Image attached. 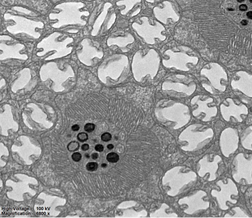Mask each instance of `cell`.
I'll use <instances>...</instances> for the list:
<instances>
[{
  "instance_id": "29",
  "label": "cell",
  "mask_w": 252,
  "mask_h": 218,
  "mask_svg": "<svg viewBox=\"0 0 252 218\" xmlns=\"http://www.w3.org/2000/svg\"><path fill=\"white\" fill-rule=\"evenodd\" d=\"M89 146L88 144H84L82 145L81 149L83 151H87L89 149Z\"/></svg>"
},
{
  "instance_id": "24",
  "label": "cell",
  "mask_w": 252,
  "mask_h": 218,
  "mask_svg": "<svg viewBox=\"0 0 252 218\" xmlns=\"http://www.w3.org/2000/svg\"><path fill=\"white\" fill-rule=\"evenodd\" d=\"M95 126L92 123H87L84 126V130L86 132L90 133L95 129Z\"/></svg>"
},
{
  "instance_id": "9",
  "label": "cell",
  "mask_w": 252,
  "mask_h": 218,
  "mask_svg": "<svg viewBox=\"0 0 252 218\" xmlns=\"http://www.w3.org/2000/svg\"><path fill=\"white\" fill-rule=\"evenodd\" d=\"M226 101L228 103V105L226 106L224 104H221L220 107L221 113L223 119L228 122L231 117H234L238 122L242 123V119L241 115L243 114L247 115L249 113L247 106L242 103L237 105L235 104L233 100L230 98H227Z\"/></svg>"
},
{
  "instance_id": "27",
  "label": "cell",
  "mask_w": 252,
  "mask_h": 218,
  "mask_svg": "<svg viewBox=\"0 0 252 218\" xmlns=\"http://www.w3.org/2000/svg\"><path fill=\"white\" fill-rule=\"evenodd\" d=\"M104 146L101 144H98L95 146V150L98 152H100V153L102 152L103 151H104Z\"/></svg>"
},
{
  "instance_id": "11",
  "label": "cell",
  "mask_w": 252,
  "mask_h": 218,
  "mask_svg": "<svg viewBox=\"0 0 252 218\" xmlns=\"http://www.w3.org/2000/svg\"><path fill=\"white\" fill-rule=\"evenodd\" d=\"M89 39L85 38L83 40L81 44L83 49L80 52H77V57L82 63L87 66H91L93 63V59L94 57L101 59L104 56L102 51H98V49L90 45Z\"/></svg>"
},
{
  "instance_id": "1",
  "label": "cell",
  "mask_w": 252,
  "mask_h": 218,
  "mask_svg": "<svg viewBox=\"0 0 252 218\" xmlns=\"http://www.w3.org/2000/svg\"><path fill=\"white\" fill-rule=\"evenodd\" d=\"M41 80L44 82L48 79L52 81L51 89L56 93L65 91V88L62 84L69 78H74L75 74L72 66L70 64L66 65L65 70H59L57 64L51 62L43 65L40 70Z\"/></svg>"
},
{
  "instance_id": "10",
  "label": "cell",
  "mask_w": 252,
  "mask_h": 218,
  "mask_svg": "<svg viewBox=\"0 0 252 218\" xmlns=\"http://www.w3.org/2000/svg\"><path fill=\"white\" fill-rule=\"evenodd\" d=\"M238 80L233 79L231 81V88L237 90L247 96L252 98V75L245 71H239L236 73Z\"/></svg>"
},
{
  "instance_id": "16",
  "label": "cell",
  "mask_w": 252,
  "mask_h": 218,
  "mask_svg": "<svg viewBox=\"0 0 252 218\" xmlns=\"http://www.w3.org/2000/svg\"><path fill=\"white\" fill-rule=\"evenodd\" d=\"M241 143L245 149L252 151V125L247 128L241 137Z\"/></svg>"
},
{
  "instance_id": "3",
  "label": "cell",
  "mask_w": 252,
  "mask_h": 218,
  "mask_svg": "<svg viewBox=\"0 0 252 218\" xmlns=\"http://www.w3.org/2000/svg\"><path fill=\"white\" fill-rule=\"evenodd\" d=\"M140 20L142 21V24L134 22L132 24V27L147 44H154L155 38H159L162 41L165 40L166 37L161 34V32L165 30V28L159 21L155 20V24L152 26L149 22L148 18L146 16L141 17Z\"/></svg>"
},
{
  "instance_id": "32",
  "label": "cell",
  "mask_w": 252,
  "mask_h": 218,
  "mask_svg": "<svg viewBox=\"0 0 252 218\" xmlns=\"http://www.w3.org/2000/svg\"><path fill=\"white\" fill-rule=\"evenodd\" d=\"M246 15H247V17H248L249 19L252 20V11H249V12H247V14H246Z\"/></svg>"
},
{
  "instance_id": "8",
  "label": "cell",
  "mask_w": 252,
  "mask_h": 218,
  "mask_svg": "<svg viewBox=\"0 0 252 218\" xmlns=\"http://www.w3.org/2000/svg\"><path fill=\"white\" fill-rule=\"evenodd\" d=\"M12 19L16 22V24L13 26H8L7 30L11 34H13L19 33H26L33 36L35 38H38L40 36V34L35 32L36 28H43L44 24L41 22H36L30 20L19 17L20 21H18L14 16Z\"/></svg>"
},
{
  "instance_id": "33",
  "label": "cell",
  "mask_w": 252,
  "mask_h": 218,
  "mask_svg": "<svg viewBox=\"0 0 252 218\" xmlns=\"http://www.w3.org/2000/svg\"><path fill=\"white\" fill-rule=\"evenodd\" d=\"M98 157V155L97 153H93L91 155V157L93 159H96Z\"/></svg>"
},
{
  "instance_id": "7",
  "label": "cell",
  "mask_w": 252,
  "mask_h": 218,
  "mask_svg": "<svg viewBox=\"0 0 252 218\" xmlns=\"http://www.w3.org/2000/svg\"><path fill=\"white\" fill-rule=\"evenodd\" d=\"M210 69L203 68L201 74L206 76L213 87L217 91L224 92L226 90V85H222V82L228 81V76L226 72L221 66L217 63H211L209 64Z\"/></svg>"
},
{
  "instance_id": "34",
  "label": "cell",
  "mask_w": 252,
  "mask_h": 218,
  "mask_svg": "<svg viewBox=\"0 0 252 218\" xmlns=\"http://www.w3.org/2000/svg\"><path fill=\"white\" fill-rule=\"evenodd\" d=\"M107 148H108L109 150H111V149H112L114 148V146H113V144H109V145H108V146H107Z\"/></svg>"
},
{
  "instance_id": "17",
  "label": "cell",
  "mask_w": 252,
  "mask_h": 218,
  "mask_svg": "<svg viewBox=\"0 0 252 218\" xmlns=\"http://www.w3.org/2000/svg\"><path fill=\"white\" fill-rule=\"evenodd\" d=\"M142 2V0H122L116 3L117 6H125V9L121 11V14L122 15H126L131 11L134 7L138 3Z\"/></svg>"
},
{
  "instance_id": "25",
  "label": "cell",
  "mask_w": 252,
  "mask_h": 218,
  "mask_svg": "<svg viewBox=\"0 0 252 218\" xmlns=\"http://www.w3.org/2000/svg\"><path fill=\"white\" fill-rule=\"evenodd\" d=\"M112 135L110 133L106 132L104 133L101 136V139L104 142H108L112 139Z\"/></svg>"
},
{
  "instance_id": "35",
  "label": "cell",
  "mask_w": 252,
  "mask_h": 218,
  "mask_svg": "<svg viewBox=\"0 0 252 218\" xmlns=\"http://www.w3.org/2000/svg\"><path fill=\"white\" fill-rule=\"evenodd\" d=\"M147 2L150 3H154V0H145Z\"/></svg>"
},
{
  "instance_id": "4",
  "label": "cell",
  "mask_w": 252,
  "mask_h": 218,
  "mask_svg": "<svg viewBox=\"0 0 252 218\" xmlns=\"http://www.w3.org/2000/svg\"><path fill=\"white\" fill-rule=\"evenodd\" d=\"M233 165L234 169L232 174L233 179L239 183L244 179L248 184H252V154L246 159L244 153H239L234 157Z\"/></svg>"
},
{
  "instance_id": "37",
  "label": "cell",
  "mask_w": 252,
  "mask_h": 218,
  "mask_svg": "<svg viewBox=\"0 0 252 218\" xmlns=\"http://www.w3.org/2000/svg\"><path fill=\"white\" fill-rule=\"evenodd\" d=\"M85 157H86V158L89 159V158H90V155L88 153H85Z\"/></svg>"
},
{
  "instance_id": "36",
  "label": "cell",
  "mask_w": 252,
  "mask_h": 218,
  "mask_svg": "<svg viewBox=\"0 0 252 218\" xmlns=\"http://www.w3.org/2000/svg\"><path fill=\"white\" fill-rule=\"evenodd\" d=\"M101 166H102V167H104V168H105V167H107V165L106 163H102V165H101Z\"/></svg>"
},
{
  "instance_id": "30",
  "label": "cell",
  "mask_w": 252,
  "mask_h": 218,
  "mask_svg": "<svg viewBox=\"0 0 252 218\" xmlns=\"http://www.w3.org/2000/svg\"><path fill=\"white\" fill-rule=\"evenodd\" d=\"M80 129V127L78 125H74L72 127V130L73 131L76 132L79 131Z\"/></svg>"
},
{
  "instance_id": "23",
  "label": "cell",
  "mask_w": 252,
  "mask_h": 218,
  "mask_svg": "<svg viewBox=\"0 0 252 218\" xmlns=\"http://www.w3.org/2000/svg\"><path fill=\"white\" fill-rule=\"evenodd\" d=\"M77 139L80 142H84L88 140V136L86 133L81 132V133H80L78 134Z\"/></svg>"
},
{
  "instance_id": "21",
  "label": "cell",
  "mask_w": 252,
  "mask_h": 218,
  "mask_svg": "<svg viewBox=\"0 0 252 218\" xmlns=\"http://www.w3.org/2000/svg\"><path fill=\"white\" fill-rule=\"evenodd\" d=\"M68 149L70 151H75L79 148V143L76 141H72L68 145Z\"/></svg>"
},
{
  "instance_id": "19",
  "label": "cell",
  "mask_w": 252,
  "mask_h": 218,
  "mask_svg": "<svg viewBox=\"0 0 252 218\" xmlns=\"http://www.w3.org/2000/svg\"><path fill=\"white\" fill-rule=\"evenodd\" d=\"M106 158L107 161L111 163H116L119 159L118 155L115 153H108Z\"/></svg>"
},
{
  "instance_id": "13",
  "label": "cell",
  "mask_w": 252,
  "mask_h": 218,
  "mask_svg": "<svg viewBox=\"0 0 252 218\" xmlns=\"http://www.w3.org/2000/svg\"><path fill=\"white\" fill-rule=\"evenodd\" d=\"M24 48V46L21 44H17L14 46H8L3 43H1V50L2 53L1 54V61L9 58L26 60L28 56L26 54H20L19 51Z\"/></svg>"
},
{
  "instance_id": "5",
  "label": "cell",
  "mask_w": 252,
  "mask_h": 218,
  "mask_svg": "<svg viewBox=\"0 0 252 218\" xmlns=\"http://www.w3.org/2000/svg\"><path fill=\"white\" fill-rule=\"evenodd\" d=\"M217 184L220 187V191H215V193L213 195L217 198L221 210L223 211L228 210L229 209V207L227 205V201H229L233 204L237 203V200L231 198V196L232 195L237 196L239 193L237 186L230 178L227 179L226 184L224 183L222 180H220L217 182Z\"/></svg>"
},
{
  "instance_id": "18",
  "label": "cell",
  "mask_w": 252,
  "mask_h": 218,
  "mask_svg": "<svg viewBox=\"0 0 252 218\" xmlns=\"http://www.w3.org/2000/svg\"><path fill=\"white\" fill-rule=\"evenodd\" d=\"M112 6V4L111 3H106L105 5L103 12L101 13V14L100 15V17L98 18L97 20H96V22H95V24L98 23V26L97 28H96V30H95V32L92 35L93 36H95L97 35L98 32V30H99L100 28H101V26L102 25V24L103 23L104 20L105 19L107 14L108 13V9H109V8H110V7Z\"/></svg>"
},
{
  "instance_id": "14",
  "label": "cell",
  "mask_w": 252,
  "mask_h": 218,
  "mask_svg": "<svg viewBox=\"0 0 252 218\" xmlns=\"http://www.w3.org/2000/svg\"><path fill=\"white\" fill-rule=\"evenodd\" d=\"M18 75V78L12 82L11 86V91L14 93L18 90L25 88L32 79L31 72L29 68H24L19 71Z\"/></svg>"
},
{
  "instance_id": "26",
  "label": "cell",
  "mask_w": 252,
  "mask_h": 218,
  "mask_svg": "<svg viewBox=\"0 0 252 218\" xmlns=\"http://www.w3.org/2000/svg\"><path fill=\"white\" fill-rule=\"evenodd\" d=\"M72 159L76 162H78L82 159V155L79 153H75L72 155Z\"/></svg>"
},
{
  "instance_id": "15",
  "label": "cell",
  "mask_w": 252,
  "mask_h": 218,
  "mask_svg": "<svg viewBox=\"0 0 252 218\" xmlns=\"http://www.w3.org/2000/svg\"><path fill=\"white\" fill-rule=\"evenodd\" d=\"M134 41V38L132 34L127 33L125 36H118L116 38H109L107 40V45L108 46H111L115 45H117L119 47L122 48H125L127 45L132 44Z\"/></svg>"
},
{
  "instance_id": "39",
  "label": "cell",
  "mask_w": 252,
  "mask_h": 218,
  "mask_svg": "<svg viewBox=\"0 0 252 218\" xmlns=\"http://www.w3.org/2000/svg\"><path fill=\"white\" fill-rule=\"evenodd\" d=\"M249 1H250V2L251 3H252V0H249Z\"/></svg>"
},
{
  "instance_id": "12",
  "label": "cell",
  "mask_w": 252,
  "mask_h": 218,
  "mask_svg": "<svg viewBox=\"0 0 252 218\" xmlns=\"http://www.w3.org/2000/svg\"><path fill=\"white\" fill-rule=\"evenodd\" d=\"M163 7H155L153 8V14L157 20L163 24H167V19L170 18L174 22H178L180 19V15L174 10L172 3L165 1L162 3Z\"/></svg>"
},
{
  "instance_id": "6",
  "label": "cell",
  "mask_w": 252,
  "mask_h": 218,
  "mask_svg": "<svg viewBox=\"0 0 252 218\" xmlns=\"http://www.w3.org/2000/svg\"><path fill=\"white\" fill-rule=\"evenodd\" d=\"M239 136L237 129L227 128L221 134L219 145L222 155L229 157L236 152L238 148Z\"/></svg>"
},
{
  "instance_id": "38",
  "label": "cell",
  "mask_w": 252,
  "mask_h": 218,
  "mask_svg": "<svg viewBox=\"0 0 252 218\" xmlns=\"http://www.w3.org/2000/svg\"><path fill=\"white\" fill-rule=\"evenodd\" d=\"M237 1V2L238 3H242L244 2L245 1H246V0H236Z\"/></svg>"
},
{
  "instance_id": "31",
  "label": "cell",
  "mask_w": 252,
  "mask_h": 218,
  "mask_svg": "<svg viewBox=\"0 0 252 218\" xmlns=\"http://www.w3.org/2000/svg\"><path fill=\"white\" fill-rule=\"evenodd\" d=\"M240 24L242 26H247L249 24V21L246 20V19H243L242 21H240Z\"/></svg>"
},
{
  "instance_id": "20",
  "label": "cell",
  "mask_w": 252,
  "mask_h": 218,
  "mask_svg": "<svg viewBox=\"0 0 252 218\" xmlns=\"http://www.w3.org/2000/svg\"><path fill=\"white\" fill-rule=\"evenodd\" d=\"M232 210L235 212V214H237L236 216L234 217V218H248L249 216H247L246 214L244 213V211L239 208V207H235L232 209Z\"/></svg>"
},
{
  "instance_id": "2",
  "label": "cell",
  "mask_w": 252,
  "mask_h": 218,
  "mask_svg": "<svg viewBox=\"0 0 252 218\" xmlns=\"http://www.w3.org/2000/svg\"><path fill=\"white\" fill-rule=\"evenodd\" d=\"M60 35V33L55 32L41 41L37 45V47L38 49L42 48L43 50L38 52L37 55L38 57H42L49 52L56 51L53 55L49 56L45 59L46 61H48L59 59L70 54L72 52L73 47L67 48V46L73 42V38H68L62 42H58L56 40Z\"/></svg>"
},
{
  "instance_id": "22",
  "label": "cell",
  "mask_w": 252,
  "mask_h": 218,
  "mask_svg": "<svg viewBox=\"0 0 252 218\" xmlns=\"http://www.w3.org/2000/svg\"><path fill=\"white\" fill-rule=\"evenodd\" d=\"M98 163L95 162H90L87 163L86 165V169L88 171H96L98 168Z\"/></svg>"
},
{
  "instance_id": "28",
  "label": "cell",
  "mask_w": 252,
  "mask_h": 218,
  "mask_svg": "<svg viewBox=\"0 0 252 218\" xmlns=\"http://www.w3.org/2000/svg\"><path fill=\"white\" fill-rule=\"evenodd\" d=\"M248 6L246 4L240 5L239 6V10L241 12H245L248 10Z\"/></svg>"
}]
</instances>
